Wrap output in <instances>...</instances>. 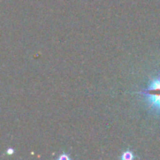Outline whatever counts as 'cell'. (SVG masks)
Listing matches in <instances>:
<instances>
[{
    "instance_id": "obj_1",
    "label": "cell",
    "mask_w": 160,
    "mask_h": 160,
    "mask_svg": "<svg viewBox=\"0 0 160 160\" xmlns=\"http://www.w3.org/2000/svg\"><path fill=\"white\" fill-rule=\"evenodd\" d=\"M139 94L146 98L149 107L154 112L160 113V76L154 79L148 87L139 92Z\"/></svg>"
},
{
    "instance_id": "obj_2",
    "label": "cell",
    "mask_w": 160,
    "mask_h": 160,
    "mask_svg": "<svg viewBox=\"0 0 160 160\" xmlns=\"http://www.w3.org/2000/svg\"><path fill=\"white\" fill-rule=\"evenodd\" d=\"M121 158L124 160H132L134 158V155L131 151H126L122 154Z\"/></svg>"
}]
</instances>
